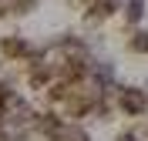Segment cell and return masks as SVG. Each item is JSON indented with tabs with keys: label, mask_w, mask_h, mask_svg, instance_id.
<instances>
[{
	"label": "cell",
	"mask_w": 148,
	"mask_h": 141,
	"mask_svg": "<svg viewBox=\"0 0 148 141\" xmlns=\"http://www.w3.org/2000/svg\"><path fill=\"white\" fill-rule=\"evenodd\" d=\"M121 111L131 114V118H138V114L148 111V94L141 87H125L121 91Z\"/></svg>",
	"instance_id": "1"
},
{
	"label": "cell",
	"mask_w": 148,
	"mask_h": 141,
	"mask_svg": "<svg viewBox=\"0 0 148 141\" xmlns=\"http://www.w3.org/2000/svg\"><path fill=\"white\" fill-rule=\"evenodd\" d=\"M128 47L135 50V54H148V30H138L135 40H128Z\"/></svg>",
	"instance_id": "2"
},
{
	"label": "cell",
	"mask_w": 148,
	"mask_h": 141,
	"mask_svg": "<svg viewBox=\"0 0 148 141\" xmlns=\"http://www.w3.org/2000/svg\"><path fill=\"white\" fill-rule=\"evenodd\" d=\"M125 17H128L131 24H138L141 20V0H128V3H125Z\"/></svg>",
	"instance_id": "3"
}]
</instances>
